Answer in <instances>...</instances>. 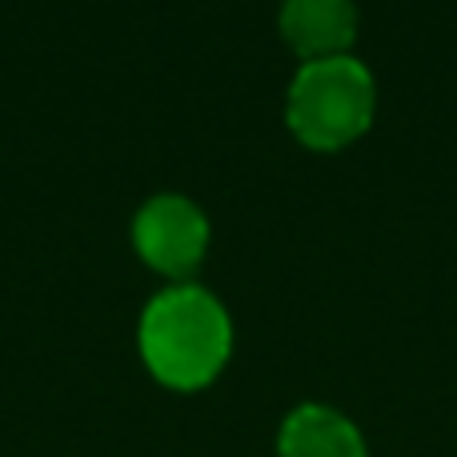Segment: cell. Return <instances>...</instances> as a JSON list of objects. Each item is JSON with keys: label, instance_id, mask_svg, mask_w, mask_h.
<instances>
[{"label": "cell", "instance_id": "obj_4", "mask_svg": "<svg viewBox=\"0 0 457 457\" xmlns=\"http://www.w3.org/2000/svg\"><path fill=\"white\" fill-rule=\"evenodd\" d=\"M277 457H370V445L357 421L337 405L301 402L277 429Z\"/></svg>", "mask_w": 457, "mask_h": 457}, {"label": "cell", "instance_id": "obj_5", "mask_svg": "<svg viewBox=\"0 0 457 457\" xmlns=\"http://www.w3.org/2000/svg\"><path fill=\"white\" fill-rule=\"evenodd\" d=\"M357 16V0H281L277 8L281 37L293 45V53H301V61L349 53Z\"/></svg>", "mask_w": 457, "mask_h": 457}, {"label": "cell", "instance_id": "obj_3", "mask_svg": "<svg viewBox=\"0 0 457 457\" xmlns=\"http://www.w3.org/2000/svg\"><path fill=\"white\" fill-rule=\"evenodd\" d=\"M209 213L189 193L161 189L145 197L133 213V249L149 261L157 273L173 281H193L209 253Z\"/></svg>", "mask_w": 457, "mask_h": 457}, {"label": "cell", "instance_id": "obj_1", "mask_svg": "<svg viewBox=\"0 0 457 457\" xmlns=\"http://www.w3.org/2000/svg\"><path fill=\"white\" fill-rule=\"evenodd\" d=\"M141 361L169 389H205L233 353V317L213 289L169 281L145 301L137 321Z\"/></svg>", "mask_w": 457, "mask_h": 457}, {"label": "cell", "instance_id": "obj_2", "mask_svg": "<svg viewBox=\"0 0 457 457\" xmlns=\"http://www.w3.org/2000/svg\"><path fill=\"white\" fill-rule=\"evenodd\" d=\"M378 112L373 69L353 53L301 61L285 88V120L313 149H341L370 129Z\"/></svg>", "mask_w": 457, "mask_h": 457}]
</instances>
